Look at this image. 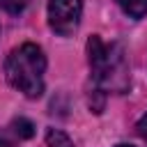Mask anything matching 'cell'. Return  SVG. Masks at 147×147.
Masks as SVG:
<instances>
[{
    "mask_svg": "<svg viewBox=\"0 0 147 147\" xmlns=\"http://www.w3.org/2000/svg\"><path fill=\"white\" fill-rule=\"evenodd\" d=\"M0 147H9V145H7V142H5V140H0Z\"/></svg>",
    "mask_w": 147,
    "mask_h": 147,
    "instance_id": "9",
    "label": "cell"
},
{
    "mask_svg": "<svg viewBox=\"0 0 147 147\" xmlns=\"http://www.w3.org/2000/svg\"><path fill=\"white\" fill-rule=\"evenodd\" d=\"M46 145L48 147H74V142L69 140L67 133L57 131V129H48L46 131Z\"/></svg>",
    "mask_w": 147,
    "mask_h": 147,
    "instance_id": "5",
    "label": "cell"
},
{
    "mask_svg": "<svg viewBox=\"0 0 147 147\" xmlns=\"http://www.w3.org/2000/svg\"><path fill=\"white\" fill-rule=\"evenodd\" d=\"M87 57L92 78L99 87L108 92H126L129 87V62L119 44H106L101 37H90Z\"/></svg>",
    "mask_w": 147,
    "mask_h": 147,
    "instance_id": "1",
    "label": "cell"
},
{
    "mask_svg": "<svg viewBox=\"0 0 147 147\" xmlns=\"http://www.w3.org/2000/svg\"><path fill=\"white\" fill-rule=\"evenodd\" d=\"M117 5L131 18H142L147 14V0H117Z\"/></svg>",
    "mask_w": 147,
    "mask_h": 147,
    "instance_id": "4",
    "label": "cell"
},
{
    "mask_svg": "<svg viewBox=\"0 0 147 147\" xmlns=\"http://www.w3.org/2000/svg\"><path fill=\"white\" fill-rule=\"evenodd\" d=\"M83 14V0H51L48 2V25L60 37H69L78 30Z\"/></svg>",
    "mask_w": 147,
    "mask_h": 147,
    "instance_id": "3",
    "label": "cell"
},
{
    "mask_svg": "<svg viewBox=\"0 0 147 147\" xmlns=\"http://www.w3.org/2000/svg\"><path fill=\"white\" fill-rule=\"evenodd\" d=\"M44 71L46 55L37 44H21L7 55L5 76L14 90L25 94L28 99H37L44 92Z\"/></svg>",
    "mask_w": 147,
    "mask_h": 147,
    "instance_id": "2",
    "label": "cell"
},
{
    "mask_svg": "<svg viewBox=\"0 0 147 147\" xmlns=\"http://www.w3.org/2000/svg\"><path fill=\"white\" fill-rule=\"evenodd\" d=\"M30 0H0V7L9 14H21L25 7H28Z\"/></svg>",
    "mask_w": 147,
    "mask_h": 147,
    "instance_id": "7",
    "label": "cell"
},
{
    "mask_svg": "<svg viewBox=\"0 0 147 147\" xmlns=\"http://www.w3.org/2000/svg\"><path fill=\"white\" fill-rule=\"evenodd\" d=\"M11 126H14V131H16L18 138H32V136H34V124H32L30 119H25V117L14 119Z\"/></svg>",
    "mask_w": 147,
    "mask_h": 147,
    "instance_id": "6",
    "label": "cell"
},
{
    "mask_svg": "<svg viewBox=\"0 0 147 147\" xmlns=\"http://www.w3.org/2000/svg\"><path fill=\"white\" fill-rule=\"evenodd\" d=\"M138 133H140V138L147 142V115L140 117V122H138Z\"/></svg>",
    "mask_w": 147,
    "mask_h": 147,
    "instance_id": "8",
    "label": "cell"
},
{
    "mask_svg": "<svg viewBox=\"0 0 147 147\" xmlns=\"http://www.w3.org/2000/svg\"><path fill=\"white\" fill-rule=\"evenodd\" d=\"M117 147H131V145H117Z\"/></svg>",
    "mask_w": 147,
    "mask_h": 147,
    "instance_id": "10",
    "label": "cell"
}]
</instances>
